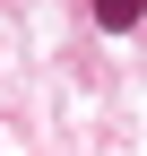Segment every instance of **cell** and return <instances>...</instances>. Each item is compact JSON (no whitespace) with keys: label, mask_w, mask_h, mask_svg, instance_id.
<instances>
[{"label":"cell","mask_w":147,"mask_h":156,"mask_svg":"<svg viewBox=\"0 0 147 156\" xmlns=\"http://www.w3.org/2000/svg\"><path fill=\"white\" fill-rule=\"evenodd\" d=\"M87 9H95V26H104V35H130L138 17H147V0H87Z\"/></svg>","instance_id":"cell-1"}]
</instances>
